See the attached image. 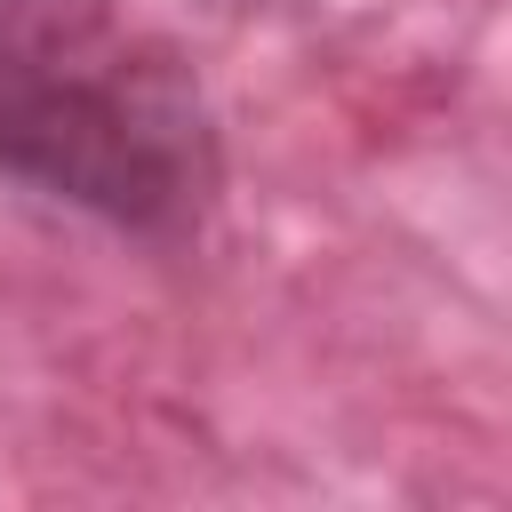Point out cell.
Masks as SVG:
<instances>
[{"label":"cell","mask_w":512,"mask_h":512,"mask_svg":"<svg viewBox=\"0 0 512 512\" xmlns=\"http://www.w3.org/2000/svg\"><path fill=\"white\" fill-rule=\"evenodd\" d=\"M0 176L184 248L224 192V136L184 48L128 0H0Z\"/></svg>","instance_id":"obj_1"}]
</instances>
